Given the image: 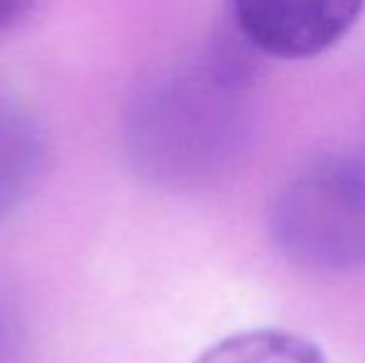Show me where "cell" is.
Masks as SVG:
<instances>
[{
  "instance_id": "obj_6",
  "label": "cell",
  "mask_w": 365,
  "mask_h": 363,
  "mask_svg": "<svg viewBox=\"0 0 365 363\" xmlns=\"http://www.w3.org/2000/svg\"><path fill=\"white\" fill-rule=\"evenodd\" d=\"M43 0H0V45L10 38L18 28H23Z\"/></svg>"
},
{
  "instance_id": "obj_4",
  "label": "cell",
  "mask_w": 365,
  "mask_h": 363,
  "mask_svg": "<svg viewBox=\"0 0 365 363\" xmlns=\"http://www.w3.org/2000/svg\"><path fill=\"white\" fill-rule=\"evenodd\" d=\"M45 135L25 105L0 95V219L18 209L45 167Z\"/></svg>"
},
{
  "instance_id": "obj_2",
  "label": "cell",
  "mask_w": 365,
  "mask_h": 363,
  "mask_svg": "<svg viewBox=\"0 0 365 363\" xmlns=\"http://www.w3.org/2000/svg\"><path fill=\"white\" fill-rule=\"evenodd\" d=\"M269 234L311 272L365 269V155H321L291 172L269 202Z\"/></svg>"
},
{
  "instance_id": "obj_5",
  "label": "cell",
  "mask_w": 365,
  "mask_h": 363,
  "mask_svg": "<svg viewBox=\"0 0 365 363\" xmlns=\"http://www.w3.org/2000/svg\"><path fill=\"white\" fill-rule=\"evenodd\" d=\"M194 363H328V359L301 334L284 329H254L219 341Z\"/></svg>"
},
{
  "instance_id": "obj_3",
  "label": "cell",
  "mask_w": 365,
  "mask_h": 363,
  "mask_svg": "<svg viewBox=\"0 0 365 363\" xmlns=\"http://www.w3.org/2000/svg\"><path fill=\"white\" fill-rule=\"evenodd\" d=\"M365 0H231L236 30L259 53L306 60L341 43Z\"/></svg>"
},
{
  "instance_id": "obj_1",
  "label": "cell",
  "mask_w": 365,
  "mask_h": 363,
  "mask_svg": "<svg viewBox=\"0 0 365 363\" xmlns=\"http://www.w3.org/2000/svg\"><path fill=\"white\" fill-rule=\"evenodd\" d=\"M249 127L239 73L224 63L179 68L147 85L127 117L135 170L164 187H199L234 162Z\"/></svg>"
}]
</instances>
